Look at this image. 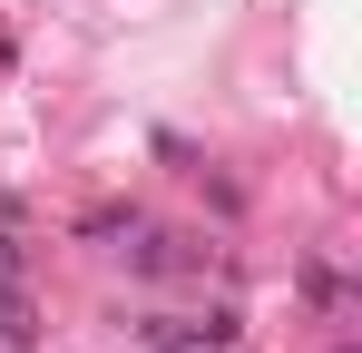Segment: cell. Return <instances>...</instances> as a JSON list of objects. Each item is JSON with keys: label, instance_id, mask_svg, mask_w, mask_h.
<instances>
[{"label": "cell", "instance_id": "cell-1", "mask_svg": "<svg viewBox=\"0 0 362 353\" xmlns=\"http://www.w3.org/2000/svg\"><path fill=\"white\" fill-rule=\"evenodd\" d=\"M147 344H157V353H226V344H235V314H206V324H196V314H157Z\"/></svg>", "mask_w": 362, "mask_h": 353}]
</instances>
